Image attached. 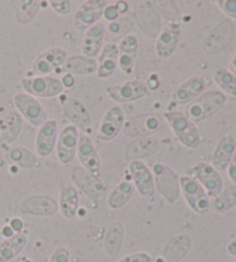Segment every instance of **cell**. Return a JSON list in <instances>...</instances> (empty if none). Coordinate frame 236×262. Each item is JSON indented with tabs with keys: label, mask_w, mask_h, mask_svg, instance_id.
I'll list each match as a JSON object with an SVG mask.
<instances>
[{
	"label": "cell",
	"mask_w": 236,
	"mask_h": 262,
	"mask_svg": "<svg viewBox=\"0 0 236 262\" xmlns=\"http://www.w3.org/2000/svg\"><path fill=\"white\" fill-rule=\"evenodd\" d=\"M165 120L158 114H139L125 121L124 133L129 138L152 137L164 128Z\"/></svg>",
	"instance_id": "obj_4"
},
{
	"label": "cell",
	"mask_w": 236,
	"mask_h": 262,
	"mask_svg": "<svg viewBox=\"0 0 236 262\" xmlns=\"http://www.w3.org/2000/svg\"><path fill=\"white\" fill-rule=\"evenodd\" d=\"M28 244V237L23 233H15L0 243V262H11L25 250Z\"/></svg>",
	"instance_id": "obj_32"
},
{
	"label": "cell",
	"mask_w": 236,
	"mask_h": 262,
	"mask_svg": "<svg viewBox=\"0 0 236 262\" xmlns=\"http://www.w3.org/2000/svg\"><path fill=\"white\" fill-rule=\"evenodd\" d=\"M126 121L125 112L119 105H113L108 109L99 123L97 139L99 141L108 142L117 137Z\"/></svg>",
	"instance_id": "obj_12"
},
{
	"label": "cell",
	"mask_w": 236,
	"mask_h": 262,
	"mask_svg": "<svg viewBox=\"0 0 236 262\" xmlns=\"http://www.w3.org/2000/svg\"><path fill=\"white\" fill-rule=\"evenodd\" d=\"M72 179L85 195L95 200L102 199L106 192V185L101 177L89 173L81 166H75L72 173Z\"/></svg>",
	"instance_id": "obj_17"
},
{
	"label": "cell",
	"mask_w": 236,
	"mask_h": 262,
	"mask_svg": "<svg viewBox=\"0 0 236 262\" xmlns=\"http://www.w3.org/2000/svg\"><path fill=\"white\" fill-rule=\"evenodd\" d=\"M229 72L231 74H234L235 76H236V53H235V56H234V58H233V60H231V62H230V65H229Z\"/></svg>",
	"instance_id": "obj_52"
},
{
	"label": "cell",
	"mask_w": 236,
	"mask_h": 262,
	"mask_svg": "<svg viewBox=\"0 0 236 262\" xmlns=\"http://www.w3.org/2000/svg\"><path fill=\"white\" fill-rule=\"evenodd\" d=\"M134 194V185L128 180H122L111 191L107 199V205L113 210H119L131 200Z\"/></svg>",
	"instance_id": "obj_33"
},
{
	"label": "cell",
	"mask_w": 236,
	"mask_h": 262,
	"mask_svg": "<svg viewBox=\"0 0 236 262\" xmlns=\"http://www.w3.org/2000/svg\"><path fill=\"white\" fill-rule=\"evenodd\" d=\"M218 87L231 96H236V76L226 69H217L213 75Z\"/></svg>",
	"instance_id": "obj_39"
},
{
	"label": "cell",
	"mask_w": 236,
	"mask_h": 262,
	"mask_svg": "<svg viewBox=\"0 0 236 262\" xmlns=\"http://www.w3.org/2000/svg\"><path fill=\"white\" fill-rule=\"evenodd\" d=\"M170 125L179 142L185 148L195 149L201 144V134L196 124H194L187 116L181 111H167L162 116Z\"/></svg>",
	"instance_id": "obj_2"
},
{
	"label": "cell",
	"mask_w": 236,
	"mask_h": 262,
	"mask_svg": "<svg viewBox=\"0 0 236 262\" xmlns=\"http://www.w3.org/2000/svg\"><path fill=\"white\" fill-rule=\"evenodd\" d=\"M145 84H147L149 90H157L158 87H159V78H158V75L156 73H152L148 78Z\"/></svg>",
	"instance_id": "obj_45"
},
{
	"label": "cell",
	"mask_w": 236,
	"mask_h": 262,
	"mask_svg": "<svg viewBox=\"0 0 236 262\" xmlns=\"http://www.w3.org/2000/svg\"><path fill=\"white\" fill-rule=\"evenodd\" d=\"M152 172L156 189L170 205H173L181 195L180 177L171 166L162 163L154 164Z\"/></svg>",
	"instance_id": "obj_3"
},
{
	"label": "cell",
	"mask_w": 236,
	"mask_h": 262,
	"mask_svg": "<svg viewBox=\"0 0 236 262\" xmlns=\"http://www.w3.org/2000/svg\"><path fill=\"white\" fill-rule=\"evenodd\" d=\"M63 73L74 75H92L97 73V60L85 56L68 57L62 65Z\"/></svg>",
	"instance_id": "obj_29"
},
{
	"label": "cell",
	"mask_w": 236,
	"mask_h": 262,
	"mask_svg": "<svg viewBox=\"0 0 236 262\" xmlns=\"http://www.w3.org/2000/svg\"><path fill=\"white\" fill-rule=\"evenodd\" d=\"M59 210L67 220H73L77 215L80 208V196L77 189L72 185H65L59 196Z\"/></svg>",
	"instance_id": "obj_30"
},
{
	"label": "cell",
	"mask_w": 236,
	"mask_h": 262,
	"mask_svg": "<svg viewBox=\"0 0 236 262\" xmlns=\"http://www.w3.org/2000/svg\"><path fill=\"white\" fill-rule=\"evenodd\" d=\"M129 173L135 189L143 198H152L156 192L153 174L142 161H133L129 163Z\"/></svg>",
	"instance_id": "obj_19"
},
{
	"label": "cell",
	"mask_w": 236,
	"mask_h": 262,
	"mask_svg": "<svg viewBox=\"0 0 236 262\" xmlns=\"http://www.w3.org/2000/svg\"><path fill=\"white\" fill-rule=\"evenodd\" d=\"M117 262H152V257L149 253L137 252L122 257V259H120Z\"/></svg>",
	"instance_id": "obj_43"
},
{
	"label": "cell",
	"mask_w": 236,
	"mask_h": 262,
	"mask_svg": "<svg viewBox=\"0 0 236 262\" xmlns=\"http://www.w3.org/2000/svg\"><path fill=\"white\" fill-rule=\"evenodd\" d=\"M117 58L119 50L117 45L106 43L104 45L97 60V76L101 79H107L115 73L117 70Z\"/></svg>",
	"instance_id": "obj_26"
},
{
	"label": "cell",
	"mask_w": 236,
	"mask_h": 262,
	"mask_svg": "<svg viewBox=\"0 0 236 262\" xmlns=\"http://www.w3.org/2000/svg\"><path fill=\"white\" fill-rule=\"evenodd\" d=\"M234 37V26L231 21L226 19L220 22L204 40V51L206 55H219L228 48Z\"/></svg>",
	"instance_id": "obj_11"
},
{
	"label": "cell",
	"mask_w": 236,
	"mask_h": 262,
	"mask_svg": "<svg viewBox=\"0 0 236 262\" xmlns=\"http://www.w3.org/2000/svg\"><path fill=\"white\" fill-rule=\"evenodd\" d=\"M61 83L63 85V88H72L74 87L75 85V79L74 76H73L72 74H68V73H65L62 76L61 79Z\"/></svg>",
	"instance_id": "obj_47"
},
{
	"label": "cell",
	"mask_w": 236,
	"mask_h": 262,
	"mask_svg": "<svg viewBox=\"0 0 236 262\" xmlns=\"http://www.w3.org/2000/svg\"><path fill=\"white\" fill-rule=\"evenodd\" d=\"M67 58L68 52L66 49L59 47L50 48L35 58L31 70L36 76H46L62 66Z\"/></svg>",
	"instance_id": "obj_13"
},
{
	"label": "cell",
	"mask_w": 236,
	"mask_h": 262,
	"mask_svg": "<svg viewBox=\"0 0 236 262\" xmlns=\"http://www.w3.org/2000/svg\"><path fill=\"white\" fill-rule=\"evenodd\" d=\"M105 93L112 101L116 103H129L147 96L149 89L144 81L130 80L119 84L110 85L105 89Z\"/></svg>",
	"instance_id": "obj_9"
},
{
	"label": "cell",
	"mask_w": 236,
	"mask_h": 262,
	"mask_svg": "<svg viewBox=\"0 0 236 262\" xmlns=\"http://www.w3.org/2000/svg\"><path fill=\"white\" fill-rule=\"evenodd\" d=\"M79 128L74 125H68L58 134L56 143L57 160L62 165H69L74 161L79 143Z\"/></svg>",
	"instance_id": "obj_8"
},
{
	"label": "cell",
	"mask_w": 236,
	"mask_h": 262,
	"mask_svg": "<svg viewBox=\"0 0 236 262\" xmlns=\"http://www.w3.org/2000/svg\"><path fill=\"white\" fill-rule=\"evenodd\" d=\"M40 8V3L36 0L21 2L16 8V21L20 25H28L37 16Z\"/></svg>",
	"instance_id": "obj_38"
},
{
	"label": "cell",
	"mask_w": 236,
	"mask_h": 262,
	"mask_svg": "<svg viewBox=\"0 0 236 262\" xmlns=\"http://www.w3.org/2000/svg\"><path fill=\"white\" fill-rule=\"evenodd\" d=\"M21 84L26 94L40 98L56 97L61 95L65 90L61 80L51 75L29 76V78L22 79Z\"/></svg>",
	"instance_id": "obj_6"
},
{
	"label": "cell",
	"mask_w": 236,
	"mask_h": 262,
	"mask_svg": "<svg viewBox=\"0 0 236 262\" xmlns=\"http://www.w3.org/2000/svg\"><path fill=\"white\" fill-rule=\"evenodd\" d=\"M228 177L231 182L236 184V150L234 152L233 159H231L230 163L228 165Z\"/></svg>",
	"instance_id": "obj_46"
},
{
	"label": "cell",
	"mask_w": 236,
	"mask_h": 262,
	"mask_svg": "<svg viewBox=\"0 0 236 262\" xmlns=\"http://www.w3.org/2000/svg\"><path fill=\"white\" fill-rule=\"evenodd\" d=\"M2 234L5 238H11L12 236H14L15 232L13 231V229L10 227V225H6V227H4L2 230Z\"/></svg>",
	"instance_id": "obj_50"
},
{
	"label": "cell",
	"mask_w": 236,
	"mask_h": 262,
	"mask_svg": "<svg viewBox=\"0 0 236 262\" xmlns=\"http://www.w3.org/2000/svg\"><path fill=\"white\" fill-rule=\"evenodd\" d=\"M61 106L63 115L70 121L72 125L84 132L91 130V115L80 99L75 97H63V99L61 98Z\"/></svg>",
	"instance_id": "obj_14"
},
{
	"label": "cell",
	"mask_w": 236,
	"mask_h": 262,
	"mask_svg": "<svg viewBox=\"0 0 236 262\" xmlns=\"http://www.w3.org/2000/svg\"><path fill=\"white\" fill-rule=\"evenodd\" d=\"M216 4L226 15L236 19V0H218Z\"/></svg>",
	"instance_id": "obj_41"
},
{
	"label": "cell",
	"mask_w": 236,
	"mask_h": 262,
	"mask_svg": "<svg viewBox=\"0 0 236 262\" xmlns=\"http://www.w3.org/2000/svg\"><path fill=\"white\" fill-rule=\"evenodd\" d=\"M49 4L59 15H68L72 11V3L69 0H51Z\"/></svg>",
	"instance_id": "obj_40"
},
{
	"label": "cell",
	"mask_w": 236,
	"mask_h": 262,
	"mask_svg": "<svg viewBox=\"0 0 236 262\" xmlns=\"http://www.w3.org/2000/svg\"><path fill=\"white\" fill-rule=\"evenodd\" d=\"M192 238L188 234H179L167 243L164 250L165 262H181L192 248Z\"/></svg>",
	"instance_id": "obj_28"
},
{
	"label": "cell",
	"mask_w": 236,
	"mask_h": 262,
	"mask_svg": "<svg viewBox=\"0 0 236 262\" xmlns=\"http://www.w3.org/2000/svg\"><path fill=\"white\" fill-rule=\"evenodd\" d=\"M227 251H228L230 255L236 256V239H234L233 242H230L228 244V246H227Z\"/></svg>",
	"instance_id": "obj_51"
},
{
	"label": "cell",
	"mask_w": 236,
	"mask_h": 262,
	"mask_svg": "<svg viewBox=\"0 0 236 262\" xmlns=\"http://www.w3.org/2000/svg\"><path fill=\"white\" fill-rule=\"evenodd\" d=\"M114 5H115L116 10H117V12H119L120 15L126 14V13L128 12V10H129V4L126 3V2H122V0L114 3Z\"/></svg>",
	"instance_id": "obj_49"
},
{
	"label": "cell",
	"mask_w": 236,
	"mask_h": 262,
	"mask_svg": "<svg viewBox=\"0 0 236 262\" xmlns=\"http://www.w3.org/2000/svg\"><path fill=\"white\" fill-rule=\"evenodd\" d=\"M10 227L13 229V231L16 232V233H20L21 230L23 229V222H22V220L19 217H14L11 220L10 222Z\"/></svg>",
	"instance_id": "obj_48"
},
{
	"label": "cell",
	"mask_w": 236,
	"mask_h": 262,
	"mask_svg": "<svg viewBox=\"0 0 236 262\" xmlns=\"http://www.w3.org/2000/svg\"><path fill=\"white\" fill-rule=\"evenodd\" d=\"M103 17L106 21L110 22V24H111V22L119 19L120 14H119V12H117L114 4H108V5L105 8H104Z\"/></svg>",
	"instance_id": "obj_44"
},
{
	"label": "cell",
	"mask_w": 236,
	"mask_h": 262,
	"mask_svg": "<svg viewBox=\"0 0 236 262\" xmlns=\"http://www.w3.org/2000/svg\"><path fill=\"white\" fill-rule=\"evenodd\" d=\"M70 260V252L65 246L57 247L56 250L53 251L50 257L49 262H69Z\"/></svg>",
	"instance_id": "obj_42"
},
{
	"label": "cell",
	"mask_w": 236,
	"mask_h": 262,
	"mask_svg": "<svg viewBox=\"0 0 236 262\" xmlns=\"http://www.w3.org/2000/svg\"><path fill=\"white\" fill-rule=\"evenodd\" d=\"M58 139L57 120L50 119L40 126L36 135V152L40 157H49L56 149Z\"/></svg>",
	"instance_id": "obj_23"
},
{
	"label": "cell",
	"mask_w": 236,
	"mask_h": 262,
	"mask_svg": "<svg viewBox=\"0 0 236 262\" xmlns=\"http://www.w3.org/2000/svg\"><path fill=\"white\" fill-rule=\"evenodd\" d=\"M205 89V81L202 76L195 75L181 83L172 94V99L179 105H184L193 102L199 95H202Z\"/></svg>",
	"instance_id": "obj_24"
},
{
	"label": "cell",
	"mask_w": 236,
	"mask_h": 262,
	"mask_svg": "<svg viewBox=\"0 0 236 262\" xmlns=\"http://www.w3.org/2000/svg\"><path fill=\"white\" fill-rule=\"evenodd\" d=\"M22 117L15 110L10 111L0 120V134L2 140L6 143H12L19 138L22 129Z\"/></svg>",
	"instance_id": "obj_31"
},
{
	"label": "cell",
	"mask_w": 236,
	"mask_h": 262,
	"mask_svg": "<svg viewBox=\"0 0 236 262\" xmlns=\"http://www.w3.org/2000/svg\"><path fill=\"white\" fill-rule=\"evenodd\" d=\"M125 238V228L124 224L120 222H115L111 224L105 234L104 239V250L106 254L111 257H114L121 251L122 245H124Z\"/></svg>",
	"instance_id": "obj_34"
},
{
	"label": "cell",
	"mask_w": 236,
	"mask_h": 262,
	"mask_svg": "<svg viewBox=\"0 0 236 262\" xmlns=\"http://www.w3.org/2000/svg\"><path fill=\"white\" fill-rule=\"evenodd\" d=\"M227 97L218 90H210L199 95L193 102H190L185 107L184 115L193 121L194 124L202 123L219 111L225 105Z\"/></svg>",
	"instance_id": "obj_1"
},
{
	"label": "cell",
	"mask_w": 236,
	"mask_h": 262,
	"mask_svg": "<svg viewBox=\"0 0 236 262\" xmlns=\"http://www.w3.org/2000/svg\"><path fill=\"white\" fill-rule=\"evenodd\" d=\"M135 25V15L129 14L124 17H119V19L111 22L107 27V30L105 31V39L107 43H113L120 40L128 35L130 29L133 28Z\"/></svg>",
	"instance_id": "obj_35"
},
{
	"label": "cell",
	"mask_w": 236,
	"mask_h": 262,
	"mask_svg": "<svg viewBox=\"0 0 236 262\" xmlns=\"http://www.w3.org/2000/svg\"><path fill=\"white\" fill-rule=\"evenodd\" d=\"M181 193L190 209L198 215H204L210 210L211 202L202 185L189 176L180 177Z\"/></svg>",
	"instance_id": "obj_5"
},
{
	"label": "cell",
	"mask_w": 236,
	"mask_h": 262,
	"mask_svg": "<svg viewBox=\"0 0 236 262\" xmlns=\"http://www.w3.org/2000/svg\"><path fill=\"white\" fill-rule=\"evenodd\" d=\"M59 210L58 201L49 195L30 196L21 203V211L31 216H46L56 215Z\"/></svg>",
	"instance_id": "obj_21"
},
{
	"label": "cell",
	"mask_w": 236,
	"mask_h": 262,
	"mask_svg": "<svg viewBox=\"0 0 236 262\" xmlns=\"http://www.w3.org/2000/svg\"><path fill=\"white\" fill-rule=\"evenodd\" d=\"M181 37V25L170 21L158 34L156 40V53L159 59L166 60L173 56Z\"/></svg>",
	"instance_id": "obj_15"
},
{
	"label": "cell",
	"mask_w": 236,
	"mask_h": 262,
	"mask_svg": "<svg viewBox=\"0 0 236 262\" xmlns=\"http://www.w3.org/2000/svg\"><path fill=\"white\" fill-rule=\"evenodd\" d=\"M105 0H87L77 8L73 16V25L79 31H84L96 25L103 16V11L108 5Z\"/></svg>",
	"instance_id": "obj_10"
},
{
	"label": "cell",
	"mask_w": 236,
	"mask_h": 262,
	"mask_svg": "<svg viewBox=\"0 0 236 262\" xmlns=\"http://www.w3.org/2000/svg\"><path fill=\"white\" fill-rule=\"evenodd\" d=\"M8 161L21 169H33L37 163L35 154L25 147H14L7 155Z\"/></svg>",
	"instance_id": "obj_36"
},
{
	"label": "cell",
	"mask_w": 236,
	"mask_h": 262,
	"mask_svg": "<svg viewBox=\"0 0 236 262\" xmlns=\"http://www.w3.org/2000/svg\"><path fill=\"white\" fill-rule=\"evenodd\" d=\"M0 141H2V134H0Z\"/></svg>",
	"instance_id": "obj_53"
},
{
	"label": "cell",
	"mask_w": 236,
	"mask_h": 262,
	"mask_svg": "<svg viewBox=\"0 0 236 262\" xmlns=\"http://www.w3.org/2000/svg\"><path fill=\"white\" fill-rule=\"evenodd\" d=\"M105 26L101 22L85 30L82 40L83 56L92 59L99 56L103 49V42L105 39Z\"/></svg>",
	"instance_id": "obj_25"
},
{
	"label": "cell",
	"mask_w": 236,
	"mask_h": 262,
	"mask_svg": "<svg viewBox=\"0 0 236 262\" xmlns=\"http://www.w3.org/2000/svg\"><path fill=\"white\" fill-rule=\"evenodd\" d=\"M160 148V141L157 137L137 138L130 141L125 151V160L129 163L133 161L147 159L156 154Z\"/></svg>",
	"instance_id": "obj_20"
},
{
	"label": "cell",
	"mask_w": 236,
	"mask_h": 262,
	"mask_svg": "<svg viewBox=\"0 0 236 262\" xmlns=\"http://www.w3.org/2000/svg\"><path fill=\"white\" fill-rule=\"evenodd\" d=\"M236 206V185L221 191L219 195L213 199L212 209L217 213H226Z\"/></svg>",
	"instance_id": "obj_37"
},
{
	"label": "cell",
	"mask_w": 236,
	"mask_h": 262,
	"mask_svg": "<svg viewBox=\"0 0 236 262\" xmlns=\"http://www.w3.org/2000/svg\"><path fill=\"white\" fill-rule=\"evenodd\" d=\"M13 101L20 116L34 127L39 128L48 121L46 111L38 99L26 93H17Z\"/></svg>",
	"instance_id": "obj_7"
},
{
	"label": "cell",
	"mask_w": 236,
	"mask_h": 262,
	"mask_svg": "<svg viewBox=\"0 0 236 262\" xmlns=\"http://www.w3.org/2000/svg\"><path fill=\"white\" fill-rule=\"evenodd\" d=\"M76 156L79 159L81 165L84 170H87L89 173L97 177H101L102 171V162L96 147L88 135H81L77 143Z\"/></svg>",
	"instance_id": "obj_18"
},
{
	"label": "cell",
	"mask_w": 236,
	"mask_h": 262,
	"mask_svg": "<svg viewBox=\"0 0 236 262\" xmlns=\"http://www.w3.org/2000/svg\"><path fill=\"white\" fill-rule=\"evenodd\" d=\"M236 150L235 139L230 134H227L220 139L217 147L213 151L212 156V166L217 171H225L233 159L234 152Z\"/></svg>",
	"instance_id": "obj_27"
},
{
	"label": "cell",
	"mask_w": 236,
	"mask_h": 262,
	"mask_svg": "<svg viewBox=\"0 0 236 262\" xmlns=\"http://www.w3.org/2000/svg\"><path fill=\"white\" fill-rule=\"evenodd\" d=\"M117 50H119V58H117V66L125 74L130 75L134 71L136 57L138 52V39L135 35L128 34L119 40Z\"/></svg>",
	"instance_id": "obj_22"
},
{
	"label": "cell",
	"mask_w": 236,
	"mask_h": 262,
	"mask_svg": "<svg viewBox=\"0 0 236 262\" xmlns=\"http://www.w3.org/2000/svg\"><path fill=\"white\" fill-rule=\"evenodd\" d=\"M193 171L196 180L202 185L208 198L215 199L219 195L224 187V182H222L219 171H217L211 164L205 162L197 163L193 168Z\"/></svg>",
	"instance_id": "obj_16"
}]
</instances>
